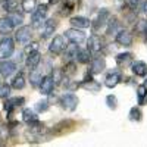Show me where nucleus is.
Segmentation results:
<instances>
[{
	"label": "nucleus",
	"mask_w": 147,
	"mask_h": 147,
	"mask_svg": "<svg viewBox=\"0 0 147 147\" xmlns=\"http://www.w3.org/2000/svg\"><path fill=\"white\" fill-rule=\"evenodd\" d=\"M72 9H74V3H71V2H65L63 7L60 9V13H62L63 16H68L71 12H72Z\"/></svg>",
	"instance_id": "c9c22d12"
},
{
	"label": "nucleus",
	"mask_w": 147,
	"mask_h": 147,
	"mask_svg": "<svg viewBox=\"0 0 147 147\" xmlns=\"http://www.w3.org/2000/svg\"><path fill=\"white\" fill-rule=\"evenodd\" d=\"M22 119H24V122H25V124H28V125H32V124H35V122H38V118H37V115L32 112L31 109H24Z\"/></svg>",
	"instance_id": "5701e85b"
},
{
	"label": "nucleus",
	"mask_w": 147,
	"mask_h": 147,
	"mask_svg": "<svg viewBox=\"0 0 147 147\" xmlns=\"http://www.w3.org/2000/svg\"><path fill=\"white\" fill-rule=\"evenodd\" d=\"M28 44V43H27ZM32 52H40V44L37 43V41H32V43H30L27 47H25V53L28 55V53H32Z\"/></svg>",
	"instance_id": "f704fd0d"
},
{
	"label": "nucleus",
	"mask_w": 147,
	"mask_h": 147,
	"mask_svg": "<svg viewBox=\"0 0 147 147\" xmlns=\"http://www.w3.org/2000/svg\"><path fill=\"white\" fill-rule=\"evenodd\" d=\"M31 37H32V28H30V27H27V25L19 27V28L16 30V32H15V40H16L18 43H21V44L30 43Z\"/></svg>",
	"instance_id": "423d86ee"
},
{
	"label": "nucleus",
	"mask_w": 147,
	"mask_h": 147,
	"mask_svg": "<svg viewBox=\"0 0 147 147\" xmlns=\"http://www.w3.org/2000/svg\"><path fill=\"white\" fill-rule=\"evenodd\" d=\"M116 63L121 68H127L132 63V53L127 52V53H119L116 56Z\"/></svg>",
	"instance_id": "aec40b11"
},
{
	"label": "nucleus",
	"mask_w": 147,
	"mask_h": 147,
	"mask_svg": "<svg viewBox=\"0 0 147 147\" xmlns=\"http://www.w3.org/2000/svg\"><path fill=\"white\" fill-rule=\"evenodd\" d=\"M24 103H25V99H24V97H13V99H9V100L5 102V110L12 112L13 109L22 106Z\"/></svg>",
	"instance_id": "412c9836"
},
{
	"label": "nucleus",
	"mask_w": 147,
	"mask_h": 147,
	"mask_svg": "<svg viewBox=\"0 0 147 147\" xmlns=\"http://www.w3.org/2000/svg\"><path fill=\"white\" fill-rule=\"evenodd\" d=\"M60 0H49V5H57Z\"/></svg>",
	"instance_id": "ea45409f"
},
{
	"label": "nucleus",
	"mask_w": 147,
	"mask_h": 147,
	"mask_svg": "<svg viewBox=\"0 0 147 147\" xmlns=\"http://www.w3.org/2000/svg\"><path fill=\"white\" fill-rule=\"evenodd\" d=\"M78 103H80V100L74 93H66V94L62 96V99H60V105H62V107L65 110H68V112H74V110L77 109Z\"/></svg>",
	"instance_id": "20e7f679"
},
{
	"label": "nucleus",
	"mask_w": 147,
	"mask_h": 147,
	"mask_svg": "<svg viewBox=\"0 0 147 147\" xmlns=\"http://www.w3.org/2000/svg\"><path fill=\"white\" fill-rule=\"evenodd\" d=\"M129 119L131 121H136V122H138V121H141V116H143V113H141V110L138 109V107H132L131 110H129Z\"/></svg>",
	"instance_id": "2f4dec72"
},
{
	"label": "nucleus",
	"mask_w": 147,
	"mask_h": 147,
	"mask_svg": "<svg viewBox=\"0 0 147 147\" xmlns=\"http://www.w3.org/2000/svg\"><path fill=\"white\" fill-rule=\"evenodd\" d=\"M41 28H43V30H41V34H40L41 38H49V37H50V35L56 31V28H57V21L53 19V18L46 19Z\"/></svg>",
	"instance_id": "9b49d317"
},
{
	"label": "nucleus",
	"mask_w": 147,
	"mask_h": 147,
	"mask_svg": "<svg viewBox=\"0 0 147 147\" xmlns=\"http://www.w3.org/2000/svg\"><path fill=\"white\" fill-rule=\"evenodd\" d=\"M7 18L10 19V22H12V25H13V27L22 25V22H24V16H22V13H18L16 10H15V12H10Z\"/></svg>",
	"instance_id": "c85d7f7f"
},
{
	"label": "nucleus",
	"mask_w": 147,
	"mask_h": 147,
	"mask_svg": "<svg viewBox=\"0 0 147 147\" xmlns=\"http://www.w3.org/2000/svg\"><path fill=\"white\" fill-rule=\"evenodd\" d=\"M21 7L27 13H32V10L37 7V0H21Z\"/></svg>",
	"instance_id": "bb28decb"
},
{
	"label": "nucleus",
	"mask_w": 147,
	"mask_h": 147,
	"mask_svg": "<svg viewBox=\"0 0 147 147\" xmlns=\"http://www.w3.org/2000/svg\"><path fill=\"white\" fill-rule=\"evenodd\" d=\"M65 47H66L65 37L63 35H56V37H53L50 46H49V52H50L52 55H55V56H57V55H62L63 53Z\"/></svg>",
	"instance_id": "39448f33"
},
{
	"label": "nucleus",
	"mask_w": 147,
	"mask_h": 147,
	"mask_svg": "<svg viewBox=\"0 0 147 147\" xmlns=\"http://www.w3.org/2000/svg\"><path fill=\"white\" fill-rule=\"evenodd\" d=\"M78 44H74L71 43L69 46L65 47V50H63V60H65V63L68 62H75L77 60V56H78Z\"/></svg>",
	"instance_id": "f8f14e48"
},
{
	"label": "nucleus",
	"mask_w": 147,
	"mask_h": 147,
	"mask_svg": "<svg viewBox=\"0 0 147 147\" xmlns=\"http://www.w3.org/2000/svg\"><path fill=\"white\" fill-rule=\"evenodd\" d=\"M131 68H132V74L137 77H146L147 75V65L143 60H136V62L131 63Z\"/></svg>",
	"instance_id": "a211bd4d"
},
{
	"label": "nucleus",
	"mask_w": 147,
	"mask_h": 147,
	"mask_svg": "<svg viewBox=\"0 0 147 147\" xmlns=\"http://www.w3.org/2000/svg\"><path fill=\"white\" fill-rule=\"evenodd\" d=\"M144 34H146V35H147V22H146V24H144Z\"/></svg>",
	"instance_id": "a19ab883"
},
{
	"label": "nucleus",
	"mask_w": 147,
	"mask_h": 147,
	"mask_svg": "<svg viewBox=\"0 0 147 147\" xmlns=\"http://www.w3.org/2000/svg\"><path fill=\"white\" fill-rule=\"evenodd\" d=\"M41 62V53L40 52H32V53H28L27 56V60H25V65L30 71L35 69L38 66V63Z\"/></svg>",
	"instance_id": "dca6fc26"
},
{
	"label": "nucleus",
	"mask_w": 147,
	"mask_h": 147,
	"mask_svg": "<svg viewBox=\"0 0 147 147\" xmlns=\"http://www.w3.org/2000/svg\"><path fill=\"white\" fill-rule=\"evenodd\" d=\"M47 5H40L37 6L32 10V15H31V27L32 28H41L43 24L47 18Z\"/></svg>",
	"instance_id": "f257e3e1"
},
{
	"label": "nucleus",
	"mask_w": 147,
	"mask_h": 147,
	"mask_svg": "<svg viewBox=\"0 0 147 147\" xmlns=\"http://www.w3.org/2000/svg\"><path fill=\"white\" fill-rule=\"evenodd\" d=\"M125 5L128 6V9L136 12L137 7H138V5H140V0H125Z\"/></svg>",
	"instance_id": "e433bc0d"
},
{
	"label": "nucleus",
	"mask_w": 147,
	"mask_h": 147,
	"mask_svg": "<svg viewBox=\"0 0 147 147\" xmlns=\"http://www.w3.org/2000/svg\"><path fill=\"white\" fill-rule=\"evenodd\" d=\"M10 87H13L15 90H22L25 87V75H24V72H18V75H15V78L12 80Z\"/></svg>",
	"instance_id": "b1692460"
},
{
	"label": "nucleus",
	"mask_w": 147,
	"mask_h": 147,
	"mask_svg": "<svg viewBox=\"0 0 147 147\" xmlns=\"http://www.w3.org/2000/svg\"><path fill=\"white\" fill-rule=\"evenodd\" d=\"M109 18H110L109 10H107V9H100V12L97 13V16H96V19H94L93 30H94V31H99V30H102V28L106 25V24H107Z\"/></svg>",
	"instance_id": "6e6552de"
},
{
	"label": "nucleus",
	"mask_w": 147,
	"mask_h": 147,
	"mask_svg": "<svg viewBox=\"0 0 147 147\" xmlns=\"http://www.w3.org/2000/svg\"><path fill=\"white\" fill-rule=\"evenodd\" d=\"M77 60L80 63H88L91 60V53L88 52V49H85V50H78Z\"/></svg>",
	"instance_id": "c756f323"
},
{
	"label": "nucleus",
	"mask_w": 147,
	"mask_h": 147,
	"mask_svg": "<svg viewBox=\"0 0 147 147\" xmlns=\"http://www.w3.org/2000/svg\"><path fill=\"white\" fill-rule=\"evenodd\" d=\"M35 109L38 110V112H46V110L49 109V102H47V100L38 102V103H37V106H35Z\"/></svg>",
	"instance_id": "4c0bfd02"
},
{
	"label": "nucleus",
	"mask_w": 147,
	"mask_h": 147,
	"mask_svg": "<svg viewBox=\"0 0 147 147\" xmlns=\"http://www.w3.org/2000/svg\"><path fill=\"white\" fill-rule=\"evenodd\" d=\"M146 85H147V82H146Z\"/></svg>",
	"instance_id": "79ce46f5"
},
{
	"label": "nucleus",
	"mask_w": 147,
	"mask_h": 147,
	"mask_svg": "<svg viewBox=\"0 0 147 147\" xmlns=\"http://www.w3.org/2000/svg\"><path fill=\"white\" fill-rule=\"evenodd\" d=\"M115 40L118 44L124 46V47H129L132 44V34L127 30H119L115 34Z\"/></svg>",
	"instance_id": "9d476101"
},
{
	"label": "nucleus",
	"mask_w": 147,
	"mask_h": 147,
	"mask_svg": "<svg viewBox=\"0 0 147 147\" xmlns=\"http://www.w3.org/2000/svg\"><path fill=\"white\" fill-rule=\"evenodd\" d=\"M106 105H107V107H109V109L115 110V109H116V106H118V99H116V96L109 94V96L106 97Z\"/></svg>",
	"instance_id": "72a5a7b5"
},
{
	"label": "nucleus",
	"mask_w": 147,
	"mask_h": 147,
	"mask_svg": "<svg viewBox=\"0 0 147 147\" xmlns=\"http://www.w3.org/2000/svg\"><path fill=\"white\" fill-rule=\"evenodd\" d=\"M119 31V22L115 16H110L107 24H106V34L112 35V34H116Z\"/></svg>",
	"instance_id": "4be33fe9"
},
{
	"label": "nucleus",
	"mask_w": 147,
	"mask_h": 147,
	"mask_svg": "<svg viewBox=\"0 0 147 147\" xmlns=\"http://www.w3.org/2000/svg\"><path fill=\"white\" fill-rule=\"evenodd\" d=\"M91 62V66H90V72L93 74H100V72H103L105 69H106V60H105V57L102 56V55H99V53H96L94 55V57L90 60Z\"/></svg>",
	"instance_id": "0eeeda50"
},
{
	"label": "nucleus",
	"mask_w": 147,
	"mask_h": 147,
	"mask_svg": "<svg viewBox=\"0 0 147 147\" xmlns=\"http://www.w3.org/2000/svg\"><path fill=\"white\" fill-rule=\"evenodd\" d=\"M71 25L74 27V28H88L90 25H91V22H90V19L88 18H85V16H72L71 18Z\"/></svg>",
	"instance_id": "6ab92c4d"
},
{
	"label": "nucleus",
	"mask_w": 147,
	"mask_h": 147,
	"mask_svg": "<svg viewBox=\"0 0 147 147\" xmlns=\"http://www.w3.org/2000/svg\"><path fill=\"white\" fill-rule=\"evenodd\" d=\"M15 71H16V63H15V62L7 60V59H5V60H2V62H0V75H2L3 78L10 77Z\"/></svg>",
	"instance_id": "ddd939ff"
},
{
	"label": "nucleus",
	"mask_w": 147,
	"mask_h": 147,
	"mask_svg": "<svg viewBox=\"0 0 147 147\" xmlns=\"http://www.w3.org/2000/svg\"><path fill=\"white\" fill-rule=\"evenodd\" d=\"M15 52V41L13 38L5 35L2 40H0V57L7 59L12 56V53Z\"/></svg>",
	"instance_id": "f03ea898"
},
{
	"label": "nucleus",
	"mask_w": 147,
	"mask_h": 147,
	"mask_svg": "<svg viewBox=\"0 0 147 147\" xmlns=\"http://www.w3.org/2000/svg\"><path fill=\"white\" fill-rule=\"evenodd\" d=\"M12 30H13V25L9 18H0V34L2 35H6L9 34Z\"/></svg>",
	"instance_id": "a878e982"
},
{
	"label": "nucleus",
	"mask_w": 147,
	"mask_h": 147,
	"mask_svg": "<svg viewBox=\"0 0 147 147\" xmlns=\"http://www.w3.org/2000/svg\"><path fill=\"white\" fill-rule=\"evenodd\" d=\"M143 12H144V13L147 15V0H146V2L143 3Z\"/></svg>",
	"instance_id": "58836bf2"
},
{
	"label": "nucleus",
	"mask_w": 147,
	"mask_h": 147,
	"mask_svg": "<svg viewBox=\"0 0 147 147\" xmlns=\"http://www.w3.org/2000/svg\"><path fill=\"white\" fill-rule=\"evenodd\" d=\"M103 43H102V38L97 34H93L90 38H88V41H87V49H88V52L91 53V55H96V53H100L102 52V49H103V46H102Z\"/></svg>",
	"instance_id": "1a4fd4ad"
},
{
	"label": "nucleus",
	"mask_w": 147,
	"mask_h": 147,
	"mask_svg": "<svg viewBox=\"0 0 147 147\" xmlns=\"http://www.w3.org/2000/svg\"><path fill=\"white\" fill-rule=\"evenodd\" d=\"M41 80H43V75L38 72H35V69L31 71L30 74V81H31V85H34V87H38V85L41 84Z\"/></svg>",
	"instance_id": "7c9ffc66"
},
{
	"label": "nucleus",
	"mask_w": 147,
	"mask_h": 147,
	"mask_svg": "<svg viewBox=\"0 0 147 147\" xmlns=\"http://www.w3.org/2000/svg\"><path fill=\"white\" fill-rule=\"evenodd\" d=\"M121 80H122L121 72L112 71V72L107 74V77L105 80V85H106V87H109V88H113V87H116V85L121 82Z\"/></svg>",
	"instance_id": "2eb2a0df"
},
{
	"label": "nucleus",
	"mask_w": 147,
	"mask_h": 147,
	"mask_svg": "<svg viewBox=\"0 0 147 147\" xmlns=\"http://www.w3.org/2000/svg\"><path fill=\"white\" fill-rule=\"evenodd\" d=\"M81 87L85 88V90H88V91H99V90H100V85L93 80V74H91V72L87 74V77L82 80Z\"/></svg>",
	"instance_id": "f3484780"
},
{
	"label": "nucleus",
	"mask_w": 147,
	"mask_h": 147,
	"mask_svg": "<svg viewBox=\"0 0 147 147\" xmlns=\"http://www.w3.org/2000/svg\"><path fill=\"white\" fill-rule=\"evenodd\" d=\"M55 85H56V84H55L52 75H46V77H43L41 84H40V91H41V94H43V96H49L50 93H53Z\"/></svg>",
	"instance_id": "4468645a"
},
{
	"label": "nucleus",
	"mask_w": 147,
	"mask_h": 147,
	"mask_svg": "<svg viewBox=\"0 0 147 147\" xmlns=\"http://www.w3.org/2000/svg\"><path fill=\"white\" fill-rule=\"evenodd\" d=\"M65 38L74 44H82L85 41V32L80 28H69L65 31Z\"/></svg>",
	"instance_id": "7ed1b4c3"
},
{
	"label": "nucleus",
	"mask_w": 147,
	"mask_h": 147,
	"mask_svg": "<svg viewBox=\"0 0 147 147\" xmlns=\"http://www.w3.org/2000/svg\"><path fill=\"white\" fill-rule=\"evenodd\" d=\"M137 102L138 105H146L147 103V85L141 84L137 88Z\"/></svg>",
	"instance_id": "393cba45"
},
{
	"label": "nucleus",
	"mask_w": 147,
	"mask_h": 147,
	"mask_svg": "<svg viewBox=\"0 0 147 147\" xmlns=\"http://www.w3.org/2000/svg\"><path fill=\"white\" fill-rule=\"evenodd\" d=\"M2 9L5 12H7V13L15 12L18 9V0H5V2L2 3Z\"/></svg>",
	"instance_id": "cd10ccee"
},
{
	"label": "nucleus",
	"mask_w": 147,
	"mask_h": 147,
	"mask_svg": "<svg viewBox=\"0 0 147 147\" xmlns=\"http://www.w3.org/2000/svg\"><path fill=\"white\" fill-rule=\"evenodd\" d=\"M10 94V85L3 82V84H0V99H7Z\"/></svg>",
	"instance_id": "473e14b6"
}]
</instances>
